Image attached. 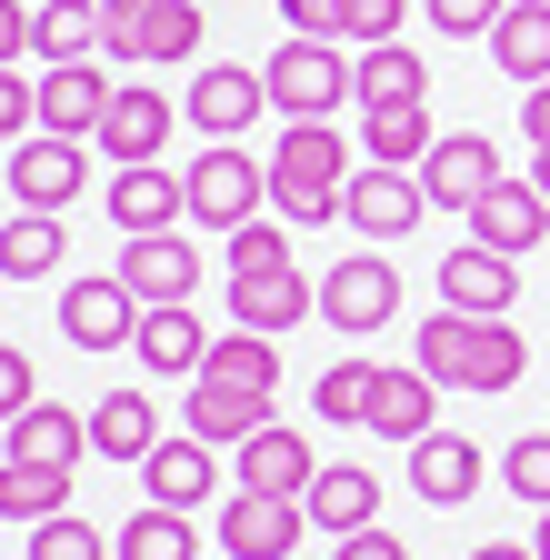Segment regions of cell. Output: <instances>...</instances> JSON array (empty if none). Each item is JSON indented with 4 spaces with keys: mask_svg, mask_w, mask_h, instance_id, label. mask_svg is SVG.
I'll use <instances>...</instances> for the list:
<instances>
[{
    "mask_svg": "<svg viewBox=\"0 0 550 560\" xmlns=\"http://www.w3.org/2000/svg\"><path fill=\"white\" fill-rule=\"evenodd\" d=\"M421 371H431L441 390H511V381L530 371V340L501 330V320L441 311V320H421Z\"/></svg>",
    "mask_w": 550,
    "mask_h": 560,
    "instance_id": "6da1fadb",
    "label": "cell"
},
{
    "mask_svg": "<svg viewBox=\"0 0 550 560\" xmlns=\"http://www.w3.org/2000/svg\"><path fill=\"white\" fill-rule=\"evenodd\" d=\"M351 200V151H340L330 120H291L281 151H270V210L281 221H340Z\"/></svg>",
    "mask_w": 550,
    "mask_h": 560,
    "instance_id": "7a4b0ae2",
    "label": "cell"
},
{
    "mask_svg": "<svg viewBox=\"0 0 550 560\" xmlns=\"http://www.w3.org/2000/svg\"><path fill=\"white\" fill-rule=\"evenodd\" d=\"M260 81H270V110L281 120H330L340 101H361V60H340V40H281L260 60Z\"/></svg>",
    "mask_w": 550,
    "mask_h": 560,
    "instance_id": "3957f363",
    "label": "cell"
},
{
    "mask_svg": "<svg viewBox=\"0 0 550 560\" xmlns=\"http://www.w3.org/2000/svg\"><path fill=\"white\" fill-rule=\"evenodd\" d=\"M180 180H190V221L221 231V241H231L241 221H260V200H270V171L241 151V140H211V151H200Z\"/></svg>",
    "mask_w": 550,
    "mask_h": 560,
    "instance_id": "277c9868",
    "label": "cell"
},
{
    "mask_svg": "<svg viewBox=\"0 0 550 560\" xmlns=\"http://www.w3.org/2000/svg\"><path fill=\"white\" fill-rule=\"evenodd\" d=\"M311 530V511L291 490H231L221 501V560H291Z\"/></svg>",
    "mask_w": 550,
    "mask_h": 560,
    "instance_id": "5b68a950",
    "label": "cell"
},
{
    "mask_svg": "<svg viewBox=\"0 0 550 560\" xmlns=\"http://www.w3.org/2000/svg\"><path fill=\"white\" fill-rule=\"evenodd\" d=\"M390 311H400V270L381 250H340L320 280V320L330 330H390Z\"/></svg>",
    "mask_w": 550,
    "mask_h": 560,
    "instance_id": "8992f818",
    "label": "cell"
},
{
    "mask_svg": "<svg viewBox=\"0 0 550 560\" xmlns=\"http://www.w3.org/2000/svg\"><path fill=\"white\" fill-rule=\"evenodd\" d=\"M11 210H71L81 200V180H91V161H81V140H60V130H31V140H11Z\"/></svg>",
    "mask_w": 550,
    "mask_h": 560,
    "instance_id": "52a82bcc",
    "label": "cell"
},
{
    "mask_svg": "<svg viewBox=\"0 0 550 560\" xmlns=\"http://www.w3.org/2000/svg\"><path fill=\"white\" fill-rule=\"evenodd\" d=\"M511 171H501V151L480 130H441L431 140V161H421V190H431V210H480Z\"/></svg>",
    "mask_w": 550,
    "mask_h": 560,
    "instance_id": "ba28073f",
    "label": "cell"
},
{
    "mask_svg": "<svg viewBox=\"0 0 550 560\" xmlns=\"http://www.w3.org/2000/svg\"><path fill=\"white\" fill-rule=\"evenodd\" d=\"M421 210H431V190H421V171H351V200H340V221H351L361 241H410L421 231Z\"/></svg>",
    "mask_w": 550,
    "mask_h": 560,
    "instance_id": "9c48e42d",
    "label": "cell"
},
{
    "mask_svg": "<svg viewBox=\"0 0 550 560\" xmlns=\"http://www.w3.org/2000/svg\"><path fill=\"white\" fill-rule=\"evenodd\" d=\"M320 311V280H301V260H281V270H231V320L241 330H301Z\"/></svg>",
    "mask_w": 550,
    "mask_h": 560,
    "instance_id": "30bf717a",
    "label": "cell"
},
{
    "mask_svg": "<svg viewBox=\"0 0 550 560\" xmlns=\"http://www.w3.org/2000/svg\"><path fill=\"white\" fill-rule=\"evenodd\" d=\"M120 280H130V301H141V311H171V301L200 291V250H190L180 231H130Z\"/></svg>",
    "mask_w": 550,
    "mask_h": 560,
    "instance_id": "8fae6325",
    "label": "cell"
},
{
    "mask_svg": "<svg viewBox=\"0 0 550 560\" xmlns=\"http://www.w3.org/2000/svg\"><path fill=\"white\" fill-rule=\"evenodd\" d=\"M511 301H520V260L511 250H450L441 260V311H470V320H511Z\"/></svg>",
    "mask_w": 550,
    "mask_h": 560,
    "instance_id": "7c38bea8",
    "label": "cell"
},
{
    "mask_svg": "<svg viewBox=\"0 0 550 560\" xmlns=\"http://www.w3.org/2000/svg\"><path fill=\"white\" fill-rule=\"evenodd\" d=\"M60 330H71V350H120V340H141V301H130V280H71L60 291Z\"/></svg>",
    "mask_w": 550,
    "mask_h": 560,
    "instance_id": "4fadbf2b",
    "label": "cell"
},
{
    "mask_svg": "<svg viewBox=\"0 0 550 560\" xmlns=\"http://www.w3.org/2000/svg\"><path fill=\"white\" fill-rule=\"evenodd\" d=\"M260 101H270V81H260V70H241V60H211V70L180 91V110L211 130V140H241V130L260 120Z\"/></svg>",
    "mask_w": 550,
    "mask_h": 560,
    "instance_id": "5bb4252c",
    "label": "cell"
},
{
    "mask_svg": "<svg viewBox=\"0 0 550 560\" xmlns=\"http://www.w3.org/2000/svg\"><path fill=\"white\" fill-rule=\"evenodd\" d=\"M101 110H110L101 60H50V70H40V130H60V140H101Z\"/></svg>",
    "mask_w": 550,
    "mask_h": 560,
    "instance_id": "9a60e30c",
    "label": "cell"
},
{
    "mask_svg": "<svg viewBox=\"0 0 550 560\" xmlns=\"http://www.w3.org/2000/svg\"><path fill=\"white\" fill-rule=\"evenodd\" d=\"M301 511H311V530H330V540H351V530H371V521H381V480H371L361 460H330V470H311V490H301Z\"/></svg>",
    "mask_w": 550,
    "mask_h": 560,
    "instance_id": "2e32d148",
    "label": "cell"
},
{
    "mask_svg": "<svg viewBox=\"0 0 550 560\" xmlns=\"http://www.w3.org/2000/svg\"><path fill=\"white\" fill-rule=\"evenodd\" d=\"M161 140H171V101L161 91H110V110H101V161L110 171L161 161Z\"/></svg>",
    "mask_w": 550,
    "mask_h": 560,
    "instance_id": "e0dca14e",
    "label": "cell"
},
{
    "mask_svg": "<svg viewBox=\"0 0 550 560\" xmlns=\"http://www.w3.org/2000/svg\"><path fill=\"white\" fill-rule=\"evenodd\" d=\"M110 221L120 231H171V221H190V180L180 171H161V161H141V171H110Z\"/></svg>",
    "mask_w": 550,
    "mask_h": 560,
    "instance_id": "ac0fdd59",
    "label": "cell"
},
{
    "mask_svg": "<svg viewBox=\"0 0 550 560\" xmlns=\"http://www.w3.org/2000/svg\"><path fill=\"white\" fill-rule=\"evenodd\" d=\"M540 231H550V200H540V180H520V171L470 210V241H480V250H511V260L540 250Z\"/></svg>",
    "mask_w": 550,
    "mask_h": 560,
    "instance_id": "d6986e66",
    "label": "cell"
},
{
    "mask_svg": "<svg viewBox=\"0 0 550 560\" xmlns=\"http://www.w3.org/2000/svg\"><path fill=\"white\" fill-rule=\"evenodd\" d=\"M270 420V390H231V381H190V410H180V431L190 441H211V451H241L250 431Z\"/></svg>",
    "mask_w": 550,
    "mask_h": 560,
    "instance_id": "ffe728a7",
    "label": "cell"
},
{
    "mask_svg": "<svg viewBox=\"0 0 550 560\" xmlns=\"http://www.w3.org/2000/svg\"><path fill=\"white\" fill-rule=\"evenodd\" d=\"M141 490H151V501L161 511H200V501H211V490H221V460H211V441H161L151 460H141Z\"/></svg>",
    "mask_w": 550,
    "mask_h": 560,
    "instance_id": "44dd1931",
    "label": "cell"
},
{
    "mask_svg": "<svg viewBox=\"0 0 550 560\" xmlns=\"http://www.w3.org/2000/svg\"><path fill=\"white\" fill-rule=\"evenodd\" d=\"M231 460H241V490H291V501H301L311 470H320V460H311V441L291 431V420H260V431H250Z\"/></svg>",
    "mask_w": 550,
    "mask_h": 560,
    "instance_id": "7402d4cb",
    "label": "cell"
},
{
    "mask_svg": "<svg viewBox=\"0 0 550 560\" xmlns=\"http://www.w3.org/2000/svg\"><path fill=\"white\" fill-rule=\"evenodd\" d=\"M431 410H441V381L431 371H381L371 381V420H361V431H381V441H431Z\"/></svg>",
    "mask_w": 550,
    "mask_h": 560,
    "instance_id": "603a6c76",
    "label": "cell"
},
{
    "mask_svg": "<svg viewBox=\"0 0 550 560\" xmlns=\"http://www.w3.org/2000/svg\"><path fill=\"white\" fill-rule=\"evenodd\" d=\"M91 451H101V460H151V451H161L151 390H101V400H91Z\"/></svg>",
    "mask_w": 550,
    "mask_h": 560,
    "instance_id": "cb8c5ba5",
    "label": "cell"
},
{
    "mask_svg": "<svg viewBox=\"0 0 550 560\" xmlns=\"http://www.w3.org/2000/svg\"><path fill=\"white\" fill-rule=\"evenodd\" d=\"M130 350H141V371H161V381H200V361H211V330H200L190 320V301H171V311H141V340H130Z\"/></svg>",
    "mask_w": 550,
    "mask_h": 560,
    "instance_id": "d4e9b609",
    "label": "cell"
},
{
    "mask_svg": "<svg viewBox=\"0 0 550 560\" xmlns=\"http://www.w3.org/2000/svg\"><path fill=\"white\" fill-rule=\"evenodd\" d=\"M410 490L421 501H470L480 490V441H460V431H431V441H410Z\"/></svg>",
    "mask_w": 550,
    "mask_h": 560,
    "instance_id": "484cf974",
    "label": "cell"
},
{
    "mask_svg": "<svg viewBox=\"0 0 550 560\" xmlns=\"http://www.w3.org/2000/svg\"><path fill=\"white\" fill-rule=\"evenodd\" d=\"M491 60H501V81H520V91L550 81V0H511L501 31H491Z\"/></svg>",
    "mask_w": 550,
    "mask_h": 560,
    "instance_id": "4316f807",
    "label": "cell"
},
{
    "mask_svg": "<svg viewBox=\"0 0 550 560\" xmlns=\"http://www.w3.org/2000/svg\"><path fill=\"white\" fill-rule=\"evenodd\" d=\"M81 451H91V410H50V400H31V410L11 420V460L81 470Z\"/></svg>",
    "mask_w": 550,
    "mask_h": 560,
    "instance_id": "83f0119b",
    "label": "cell"
},
{
    "mask_svg": "<svg viewBox=\"0 0 550 560\" xmlns=\"http://www.w3.org/2000/svg\"><path fill=\"white\" fill-rule=\"evenodd\" d=\"M431 140H441V130H431V110H421V101L361 110V151H371L381 171H421V161H431Z\"/></svg>",
    "mask_w": 550,
    "mask_h": 560,
    "instance_id": "f1b7e54d",
    "label": "cell"
},
{
    "mask_svg": "<svg viewBox=\"0 0 550 560\" xmlns=\"http://www.w3.org/2000/svg\"><path fill=\"white\" fill-rule=\"evenodd\" d=\"M60 511H71V470H50V460H0V521L40 530V521H60Z\"/></svg>",
    "mask_w": 550,
    "mask_h": 560,
    "instance_id": "f546056e",
    "label": "cell"
},
{
    "mask_svg": "<svg viewBox=\"0 0 550 560\" xmlns=\"http://www.w3.org/2000/svg\"><path fill=\"white\" fill-rule=\"evenodd\" d=\"M200 381H231V390H281V340L231 320V330L211 340V361H200Z\"/></svg>",
    "mask_w": 550,
    "mask_h": 560,
    "instance_id": "4dcf8cb0",
    "label": "cell"
},
{
    "mask_svg": "<svg viewBox=\"0 0 550 560\" xmlns=\"http://www.w3.org/2000/svg\"><path fill=\"white\" fill-rule=\"evenodd\" d=\"M60 210H11V221H0V280H50L60 270Z\"/></svg>",
    "mask_w": 550,
    "mask_h": 560,
    "instance_id": "1f68e13d",
    "label": "cell"
},
{
    "mask_svg": "<svg viewBox=\"0 0 550 560\" xmlns=\"http://www.w3.org/2000/svg\"><path fill=\"white\" fill-rule=\"evenodd\" d=\"M110 560H200V530H190V511H130L120 530H110Z\"/></svg>",
    "mask_w": 550,
    "mask_h": 560,
    "instance_id": "d6a6232c",
    "label": "cell"
},
{
    "mask_svg": "<svg viewBox=\"0 0 550 560\" xmlns=\"http://www.w3.org/2000/svg\"><path fill=\"white\" fill-rule=\"evenodd\" d=\"M31 50H40V70L50 60H91L101 50V0H40L31 11Z\"/></svg>",
    "mask_w": 550,
    "mask_h": 560,
    "instance_id": "836d02e7",
    "label": "cell"
},
{
    "mask_svg": "<svg viewBox=\"0 0 550 560\" xmlns=\"http://www.w3.org/2000/svg\"><path fill=\"white\" fill-rule=\"evenodd\" d=\"M390 101H431V70H421V50H410V40L361 50V110H390Z\"/></svg>",
    "mask_w": 550,
    "mask_h": 560,
    "instance_id": "e575fe53",
    "label": "cell"
},
{
    "mask_svg": "<svg viewBox=\"0 0 550 560\" xmlns=\"http://www.w3.org/2000/svg\"><path fill=\"white\" fill-rule=\"evenodd\" d=\"M161 0H101V60H151Z\"/></svg>",
    "mask_w": 550,
    "mask_h": 560,
    "instance_id": "d590c367",
    "label": "cell"
},
{
    "mask_svg": "<svg viewBox=\"0 0 550 560\" xmlns=\"http://www.w3.org/2000/svg\"><path fill=\"white\" fill-rule=\"evenodd\" d=\"M371 381H381L371 361H330L320 390H311V410H320V420H371Z\"/></svg>",
    "mask_w": 550,
    "mask_h": 560,
    "instance_id": "8d00e7d4",
    "label": "cell"
},
{
    "mask_svg": "<svg viewBox=\"0 0 550 560\" xmlns=\"http://www.w3.org/2000/svg\"><path fill=\"white\" fill-rule=\"evenodd\" d=\"M501 490H511V501H530V511H550V431L501 451Z\"/></svg>",
    "mask_w": 550,
    "mask_h": 560,
    "instance_id": "74e56055",
    "label": "cell"
},
{
    "mask_svg": "<svg viewBox=\"0 0 550 560\" xmlns=\"http://www.w3.org/2000/svg\"><path fill=\"white\" fill-rule=\"evenodd\" d=\"M421 11H431V31H441V40H491L511 0H421Z\"/></svg>",
    "mask_w": 550,
    "mask_h": 560,
    "instance_id": "f35d334b",
    "label": "cell"
},
{
    "mask_svg": "<svg viewBox=\"0 0 550 560\" xmlns=\"http://www.w3.org/2000/svg\"><path fill=\"white\" fill-rule=\"evenodd\" d=\"M400 11H410V0H340V40L381 50V40H400Z\"/></svg>",
    "mask_w": 550,
    "mask_h": 560,
    "instance_id": "ab89813d",
    "label": "cell"
},
{
    "mask_svg": "<svg viewBox=\"0 0 550 560\" xmlns=\"http://www.w3.org/2000/svg\"><path fill=\"white\" fill-rule=\"evenodd\" d=\"M221 260H231V270H281V260H291V231H281V221H241Z\"/></svg>",
    "mask_w": 550,
    "mask_h": 560,
    "instance_id": "60d3db41",
    "label": "cell"
},
{
    "mask_svg": "<svg viewBox=\"0 0 550 560\" xmlns=\"http://www.w3.org/2000/svg\"><path fill=\"white\" fill-rule=\"evenodd\" d=\"M40 130V81H21V60H0V140Z\"/></svg>",
    "mask_w": 550,
    "mask_h": 560,
    "instance_id": "b9f144b4",
    "label": "cell"
},
{
    "mask_svg": "<svg viewBox=\"0 0 550 560\" xmlns=\"http://www.w3.org/2000/svg\"><path fill=\"white\" fill-rule=\"evenodd\" d=\"M31 560H101V530L60 511V521H40V530H31Z\"/></svg>",
    "mask_w": 550,
    "mask_h": 560,
    "instance_id": "7bdbcfd3",
    "label": "cell"
},
{
    "mask_svg": "<svg viewBox=\"0 0 550 560\" xmlns=\"http://www.w3.org/2000/svg\"><path fill=\"white\" fill-rule=\"evenodd\" d=\"M40 400V371H31V350H11V340H0V420H21Z\"/></svg>",
    "mask_w": 550,
    "mask_h": 560,
    "instance_id": "ee69618b",
    "label": "cell"
},
{
    "mask_svg": "<svg viewBox=\"0 0 550 560\" xmlns=\"http://www.w3.org/2000/svg\"><path fill=\"white\" fill-rule=\"evenodd\" d=\"M200 50V11H180V0H161V31H151V60H190Z\"/></svg>",
    "mask_w": 550,
    "mask_h": 560,
    "instance_id": "f6af8a7d",
    "label": "cell"
},
{
    "mask_svg": "<svg viewBox=\"0 0 550 560\" xmlns=\"http://www.w3.org/2000/svg\"><path fill=\"white\" fill-rule=\"evenodd\" d=\"M281 21L301 40H340V0H281Z\"/></svg>",
    "mask_w": 550,
    "mask_h": 560,
    "instance_id": "bcb514c9",
    "label": "cell"
},
{
    "mask_svg": "<svg viewBox=\"0 0 550 560\" xmlns=\"http://www.w3.org/2000/svg\"><path fill=\"white\" fill-rule=\"evenodd\" d=\"M330 560H410V550H400V540L371 521V530H351V540H330Z\"/></svg>",
    "mask_w": 550,
    "mask_h": 560,
    "instance_id": "7dc6e473",
    "label": "cell"
},
{
    "mask_svg": "<svg viewBox=\"0 0 550 560\" xmlns=\"http://www.w3.org/2000/svg\"><path fill=\"white\" fill-rule=\"evenodd\" d=\"M31 50V0H0V60Z\"/></svg>",
    "mask_w": 550,
    "mask_h": 560,
    "instance_id": "c3c4849f",
    "label": "cell"
},
{
    "mask_svg": "<svg viewBox=\"0 0 550 560\" xmlns=\"http://www.w3.org/2000/svg\"><path fill=\"white\" fill-rule=\"evenodd\" d=\"M520 130H530V151H550V81L520 91Z\"/></svg>",
    "mask_w": 550,
    "mask_h": 560,
    "instance_id": "681fc988",
    "label": "cell"
},
{
    "mask_svg": "<svg viewBox=\"0 0 550 560\" xmlns=\"http://www.w3.org/2000/svg\"><path fill=\"white\" fill-rule=\"evenodd\" d=\"M470 560H540V550H530V540H480Z\"/></svg>",
    "mask_w": 550,
    "mask_h": 560,
    "instance_id": "f907efd6",
    "label": "cell"
},
{
    "mask_svg": "<svg viewBox=\"0 0 550 560\" xmlns=\"http://www.w3.org/2000/svg\"><path fill=\"white\" fill-rule=\"evenodd\" d=\"M530 180H540V200H550V151H530Z\"/></svg>",
    "mask_w": 550,
    "mask_h": 560,
    "instance_id": "816d5d0a",
    "label": "cell"
},
{
    "mask_svg": "<svg viewBox=\"0 0 550 560\" xmlns=\"http://www.w3.org/2000/svg\"><path fill=\"white\" fill-rule=\"evenodd\" d=\"M530 550H540V560H550V511H540V530H530Z\"/></svg>",
    "mask_w": 550,
    "mask_h": 560,
    "instance_id": "f5cc1de1",
    "label": "cell"
},
{
    "mask_svg": "<svg viewBox=\"0 0 550 560\" xmlns=\"http://www.w3.org/2000/svg\"><path fill=\"white\" fill-rule=\"evenodd\" d=\"M31 11H40V0H31Z\"/></svg>",
    "mask_w": 550,
    "mask_h": 560,
    "instance_id": "db71d44e",
    "label": "cell"
}]
</instances>
